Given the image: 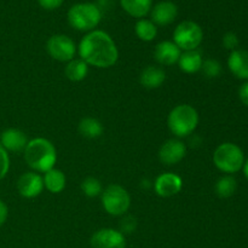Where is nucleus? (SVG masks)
I'll return each mask as SVG.
<instances>
[{"label": "nucleus", "mask_w": 248, "mask_h": 248, "mask_svg": "<svg viewBox=\"0 0 248 248\" xmlns=\"http://www.w3.org/2000/svg\"><path fill=\"white\" fill-rule=\"evenodd\" d=\"M228 67L237 79L248 80V51L234 50L228 58Z\"/></svg>", "instance_id": "nucleus-16"}, {"label": "nucleus", "mask_w": 248, "mask_h": 248, "mask_svg": "<svg viewBox=\"0 0 248 248\" xmlns=\"http://www.w3.org/2000/svg\"><path fill=\"white\" fill-rule=\"evenodd\" d=\"M201 70L207 78H217L222 73V65L216 60H206L202 62Z\"/></svg>", "instance_id": "nucleus-26"}, {"label": "nucleus", "mask_w": 248, "mask_h": 248, "mask_svg": "<svg viewBox=\"0 0 248 248\" xmlns=\"http://www.w3.org/2000/svg\"><path fill=\"white\" fill-rule=\"evenodd\" d=\"M152 22L155 26H169L178 15V7L174 2L165 0L160 1L152 9Z\"/></svg>", "instance_id": "nucleus-13"}, {"label": "nucleus", "mask_w": 248, "mask_h": 248, "mask_svg": "<svg viewBox=\"0 0 248 248\" xmlns=\"http://www.w3.org/2000/svg\"><path fill=\"white\" fill-rule=\"evenodd\" d=\"M79 55L87 65L109 68L118 61L119 51L109 34L103 31H92L80 41Z\"/></svg>", "instance_id": "nucleus-1"}, {"label": "nucleus", "mask_w": 248, "mask_h": 248, "mask_svg": "<svg viewBox=\"0 0 248 248\" xmlns=\"http://www.w3.org/2000/svg\"><path fill=\"white\" fill-rule=\"evenodd\" d=\"M7 215H9V210H7V206L0 200V227L6 222Z\"/></svg>", "instance_id": "nucleus-32"}, {"label": "nucleus", "mask_w": 248, "mask_h": 248, "mask_svg": "<svg viewBox=\"0 0 248 248\" xmlns=\"http://www.w3.org/2000/svg\"><path fill=\"white\" fill-rule=\"evenodd\" d=\"M102 11L92 2L73 5L68 11V22L77 31H92L99 24Z\"/></svg>", "instance_id": "nucleus-4"}, {"label": "nucleus", "mask_w": 248, "mask_h": 248, "mask_svg": "<svg viewBox=\"0 0 248 248\" xmlns=\"http://www.w3.org/2000/svg\"><path fill=\"white\" fill-rule=\"evenodd\" d=\"M186 148L179 140H169L161 145L159 150V159L165 165H176L184 159Z\"/></svg>", "instance_id": "nucleus-12"}, {"label": "nucleus", "mask_w": 248, "mask_h": 248, "mask_svg": "<svg viewBox=\"0 0 248 248\" xmlns=\"http://www.w3.org/2000/svg\"><path fill=\"white\" fill-rule=\"evenodd\" d=\"M167 125L176 137H186L195 131L199 125V114L189 104H179L169 114Z\"/></svg>", "instance_id": "nucleus-3"}, {"label": "nucleus", "mask_w": 248, "mask_h": 248, "mask_svg": "<svg viewBox=\"0 0 248 248\" xmlns=\"http://www.w3.org/2000/svg\"><path fill=\"white\" fill-rule=\"evenodd\" d=\"M44 189V181L40 174L35 172H26L17 182V190L19 195L26 199L36 198Z\"/></svg>", "instance_id": "nucleus-11"}, {"label": "nucleus", "mask_w": 248, "mask_h": 248, "mask_svg": "<svg viewBox=\"0 0 248 248\" xmlns=\"http://www.w3.org/2000/svg\"><path fill=\"white\" fill-rule=\"evenodd\" d=\"M242 170H244L245 177H246V178L248 179V159L246 160V161H245L244 166H242Z\"/></svg>", "instance_id": "nucleus-34"}, {"label": "nucleus", "mask_w": 248, "mask_h": 248, "mask_svg": "<svg viewBox=\"0 0 248 248\" xmlns=\"http://www.w3.org/2000/svg\"><path fill=\"white\" fill-rule=\"evenodd\" d=\"M239 97L240 99H241L242 103L248 107V81L245 82V84H242L241 87H240Z\"/></svg>", "instance_id": "nucleus-31"}, {"label": "nucleus", "mask_w": 248, "mask_h": 248, "mask_svg": "<svg viewBox=\"0 0 248 248\" xmlns=\"http://www.w3.org/2000/svg\"><path fill=\"white\" fill-rule=\"evenodd\" d=\"M111 2H113V0H98L99 6H98V5H97V6H98L99 10H101L102 7H108L109 5L111 4Z\"/></svg>", "instance_id": "nucleus-33"}, {"label": "nucleus", "mask_w": 248, "mask_h": 248, "mask_svg": "<svg viewBox=\"0 0 248 248\" xmlns=\"http://www.w3.org/2000/svg\"><path fill=\"white\" fill-rule=\"evenodd\" d=\"M10 169V157L6 150L0 144V181L5 178Z\"/></svg>", "instance_id": "nucleus-27"}, {"label": "nucleus", "mask_w": 248, "mask_h": 248, "mask_svg": "<svg viewBox=\"0 0 248 248\" xmlns=\"http://www.w3.org/2000/svg\"><path fill=\"white\" fill-rule=\"evenodd\" d=\"M28 142L26 133L18 128H7L1 133V137H0V144L4 147L6 152L7 150L14 153L22 152V150L24 152Z\"/></svg>", "instance_id": "nucleus-14"}, {"label": "nucleus", "mask_w": 248, "mask_h": 248, "mask_svg": "<svg viewBox=\"0 0 248 248\" xmlns=\"http://www.w3.org/2000/svg\"><path fill=\"white\" fill-rule=\"evenodd\" d=\"M203 39V31L198 23L183 21L173 31V43L183 51L196 50Z\"/></svg>", "instance_id": "nucleus-7"}, {"label": "nucleus", "mask_w": 248, "mask_h": 248, "mask_svg": "<svg viewBox=\"0 0 248 248\" xmlns=\"http://www.w3.org/2000/svg\"><path fill=\"white\" fill-rule=\"evenodd\" d=\"M136 35L143 41H153L157 35V28L149 19H140L135 26Z\"/></svg>", "instance_id": "nucleus-23"}, {"label": "nucleus", "mask_w": 248, "mask_h": 248, "mask_svg": "<svg viewBox=\"0 0 248 248\" xmlns=\"http://www.w3.org/2000/svg\"><path fill=\"white\" fill-rule=\"evenodd\" d=\"M24 160L31 169L45 173L55 166L57 152L55 145L46 138H34L24 149Z\"/></svg>", "instance_id": "nucleus-2"}, {"label": "nucleus", "mask_w": 248, "mask_h": 248, "mask_svg": "<svg viewBox=\"0 0 248 248\" xmlns=\"http://www.w3.org/2000/svg\"><path fill=\"white\" fill-rule=\"evenodd\" d=\"M183 181L181 177L172 172L162 173L155 179L154 189L155 193L161 198H171L177 195L182 190Z\"/></svg>", "instance_id": "nucleus-10"}, {"label": "nucleus", "mask_w": 248, "mask_h": 248, "mask_svg": "<svg viewBox=\"0 0 248 248\" xmlns=\"http://www.w3.org/2000/svg\"><path fill=\"white\" fill-rule=\"evenodd\" d=\"M136 225H137V223H136V219L132 217H127L125 218V219L123 220V223H121V232H126V234H130V232H132L133 230L136 229Z\"/></svg>", "instance_id": "nucleus-29"}, {"label": "nucleus", "mask_w": 248, "mask_h": 248, "mask_svg": "<svg viewBox=\"0 0 248 248\" xmlns=\"http://www.w3.org/2000/svg\"><path fill=\"white\" fill-rule=\"evenodd\" d=\"M120 5L130 16L142 18L152 11L153 0H120Z\"/></svg>", "instance_id": "nucleus-19"}, {"label": "nucleus", "mask_w": 248, "mask_h": 248, "mask_svg": "<svg viewBox=\"0 0 248 248\" xmlns=\"http://www.w3.org/2000/svg\"><path fill=\"white\" fill-rule=\"evenodd\" d=\"M89 73V65L80 58V60H72L65 65L64 74L70 81H81L87 77Z\"/></svg>", "instance_id": "nucleus-22"}, {"label": "nucleus", "mask_w": 248, "mask_h": 248, "mask_svg": "<svg viewBox=\"0 0 248 248\" xmlns=\"http://www.w3.org/2000/svg\"><path fill=\"white\" fill-rule=\"evenodd\" d=\"M213 162L219 171L224 173H235L244 166V152L234 143H223L213 153Z\"/></svg>", "instance_id": "nucleus-5"}, {"label": "nucleus", "mask_w": 248, "mask_h": 248, "mask_svg": "<svg viewBox=\"0 0 248 248\" xmlns=\"http://www.w3.org/2000/svg\"><path fill=\"white\" fill-rule=\"evenodd\" d=\"M78 130H79V133L82 137L94 140V138H98L102 136L103 125L101 124V121L94 118H84L79 123Z\"/></svg>", "instance_id": "nucleus-21"}, {"label": "nucleus", "mask_w": 248, "mask_h": 248, "mask_svg": "<svg viewBox=\"0 0 248 248\" xmlns=\"http://www.w3.org/2000/svg\"><path fill=\"white\" fill-rule=\"evenodd\" d=\"M81 190L89 198H96V196L102 194V184L94 177H87L82 181L81 183Z\"/></svg>", "instance_id": "nucleus-25"}, {"label": "nucleus", "mask_w": 248, "mask_h": 248, "mask_svg": "<svg viewBox=\"0 0 248 248\" xmlns=\"http://www.w3.org/2000/svg\"><path fill=\"white\" fill-rule=\"evenodd\" d=\"M202 62V56L198 50L184 51L178 60L179 68L186 74H195V73L200 72Z\"/></svg>", "instance_id": "nucleus-18"}, {"label": "nucleus", "mask_w": 248, "mask_h": 248, "mask_svg": "<svg viewBox=\"0 0 248 248\" xmlns=\"http://www.w3.org/2000/svg\"><path fill=\"white\" fill-rule=\"evenodd\" d=\"M44 186L47 189L50 193L58 194L63 191L65 188V176L61 170L51 169L50 171L45 172V176L43 178Z\"/></svg>", "instance_id": "nucleus-20"}, {"label": "nucleus", "mask_w": 248, "mask_h": 248, "mask_svg": "<svg viewBox=\"0 0 248 248\" xmlns=\"http://www.w3.org/2000/svg\"><path fill=\"white\" fill-rule=\"evenodd\" d=\"M223 46H224L227 50H236V47L239 46V38L235 33L232 31H228L223 36Z\"/></svg>", "instance_id": "nucleus-28"}, {"label": "nucleus", "mask_w": 248, "mask_h": 248, "mask_svg": "<svg viewBox=\"0 0 248 248\" xmlns=\"http://www.w3.org/2000/svg\"><path fill=\"white\" fill-rule=\"evenodd\" d=\"M166 79V73L162 68L156 65H148L142 70L140 75V82L145 89H157L164 84Z\"/></svg>", "instance_id": "nucleus-17"}, {"label": "nucleus", "mask_w": 248, "mask_h": 248, "mask_svg": "<svg viewBox=\"0 0 248 248\" xmlns=\"http://www.w3.org/2000/svg\"><path fill=\"white\" fill-rule=\"evenodd\" d=\"M46 50L53 60L60 62H69L74 60L77 52L74 41L69 36L63 34H56L51 36L46 43Z\"/></svg>", "instance_id": "nucleus-8"}, {"label": "nucleus", "mask_w": 248, "mask_h": 248, "mask_svg": "<svg viewBox=\"0 0 248 248\" xmlns=\"http://www.w3.org/2000/svg\"><path fill=\"white\" fill-rule=\"evenodd\" d=\"M90 242L92 248H126V239L123 232L110 228L97 230Z\"/></svg>", "instance_id": "nucleus-9"}, {"label": "nucleus", "mask_w": 248, "mask_h": 248, "mask_svg": "<svg viewBox=\"0 0 248 248\" xmlns=\"http://www.w3.org/2000/svg\"><path fill=\"white\" fill-rule=\"evenodd\" d=\"M182 50L173 41H161L156 45L154 51V57L157 63L161 65H172L178 63Z\"/></svg>", "instance_id": "nucleus-15"}, {"label": "nucleus", "mask_w": 248, "mask_h": 248, "mask_svg": "<svg viewBox=\"0 0 248 248\" xmlns=\"http://www.w3.org/2000/svg\"><path fill=\"white\" fill-rule=\"evenodd\" d=\"M38 1L45 10H56L63 4L64 0H38Z\"/></svg>", "instance_id": "nucleus-30"}, {"label": "nucleus", "mask_w": 248, "mask_h": 248, "mask_svg": "<svg viewBox=\"0 0 248 248\" xmlns=\"http://www.w3.org/2000/svg\"><path fill=\"white\" fill-rule=\"evenodd\" d=\"M102 205L108 215L114 217L123 216L130 208V194L121 186L110 184L102 191Z\"/></svg>", "instance_id": "nucleus-6"}, {"label": "nucleus", "mask_w": 248, "mask_h": 248, "mask_svg": "<svg viewBox=\"0 0 248 248\" xmlns=\"http://www.w3.org/2000/svg\"><path fill=\"white\" fill-rule=\"evenodd\" d=\"M236 179L232 176H224L222 178H219L215 186L216 194L222 199H228L230 196H232L235 194V191H236Z\"/></svg>", "instance_id": "nucleus-24"}]
</instances>
